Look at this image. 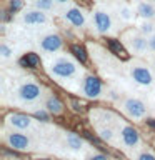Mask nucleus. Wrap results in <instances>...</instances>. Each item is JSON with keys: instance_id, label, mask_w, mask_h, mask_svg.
<instances>
[{"instance_id": "nucleus-1", "label": "nucleus", "mask_w": 155, "mask_h": 160, "mask_svg": "<svg viewBox=\"0 0 155 160\" xmlns=\"http://www.w3.org/2000/svg\"><path fill=\"white\" fill-rule=\"evenodd\" d=\"M47 72L52 78L58 80V82H65V80H72L80 73L78 62L73 60L68 55H58L53 57L47 63Z\"/></svg>"}, {"instance_id": "nucleus-2", "label": "nucleus", "mask_w": 155, "mask_h": 160, "mask_svg": "<svg viewBox=\"0 0 155 160\" xmlns=\"http://www.w3.org/2000/svg\"><path fill=\"white\" fill-rule=\"evenodd\" d=\"M128 70V77L133 80L140 87H150L155 82V75L152 72V68L148 67L147 63L140 62V60H132L127 65Z\"/></svg>"}, {"instance_id": "nucleus-3", "label": "nucleus", "mask_w": 155, "mask_h": 160, "mask_svg": "<svg viewBox=\"0 0 155 160\" xmlns=\"http://www.w3.org/2000/svg\"><path fill=\"white\" fill-rule=\"evenodd\" d=\"M122 40H123V47L130 53L143 55L148 52V37L143 35L140 30H128V32H125Z\"/></svg>"}, {"instance_id": "nucleus-4", "label": "nucleus", "mask_w": 155, "mask_h": 160, "mask_svg": "<svg viewBox=\"0 0 155 160\" xmlns=\"http://www.w3.org/2000/svg\"><path fill=\"white\" fill-rule=\"evenodd\" d=\"M42 95H43L42 85L37 83L32 78L23 80V82L17 87V98L22 103H35L42 98Z\"/></svg>"}, {"instance_id": "nucleus-5", "label": "nucleus", "mask_w": 155, "mask_h": 160, "mask_svg": "<svg viewBox=\"0 0 155 160\" xmlns=\"http://www.w3.org/2000/svg\"><path fill=\"white\" fill-rule=\"evenodd\" d=\"M122 112L127 115L130 120H135V122H140L147 117L148 110H147V105H145L140 98H135V97H127L122 102Z\"/></svg>"}, {"instance_id": "nucleus-6", "label": "nucleus", "mask_w": 155, "mask_h": 160, "mask_svg": "<svg viewBox=\"0 0 155 160\" xmlns=\"http://www.w3.org/2000/svg\"><path fill=\"white\" fill-rule=\"evenodd\" d=\"M92 27L95 28L97 33L108 35L113 32V18L105 8H93L92 12Z\"/></svg>"}, {"instance_id": "nucleus-7", "label": "nucleus", "mask_w": 155, "mask_h": 160, "mask_svg": "<svg viewBox=\"0 0 155 160\" xmlns=\"http://www.w3.org/2000/svg\"><path fill=\"white\" fill-rule=\"evenodd\" d=\"M118 143L122 145L123 150L130 152V150H137L142 145V138L132 125H122L118 128Z\"/></svg>"}, {"instance_id": "nucleus-8", "label": "nucleus", "mask_w": 155, "mask_h": 160, "mask_svg": "<svg viewBox=\"0 0 155 160\" xmlns=\"http://www.w3.org/2000/svg\"><path fill=\"white\" fill-rule=\"evenodd\" d=\"M102 92H103V85H102L98 77H95V75H85L82 78L80 93H82L85 98L97 100V98L102 97Z\"/></svg>"}, {"instance_id": "nucleus-9", "label": "nucleus", "mask_w": 155, "mask_h": 160, "mask_svg": "<svg viewBox=\"0 0 155 160\" xmlns=\"http://www.w3.org/2000/svg\"><path fill=\"white\" fill-rule=\"evenodd\" d=\"M3 140L10 148L18 150V152H28V150H32V140H30V137H27L25 133L20 132V130L7 132L3 135Z\"/></svg>"}, {"instance_id": "nucleus-10", "label": "nucleus", "mask_w": 155, "mask_h": 160, "mask_svg": "<svg viewBox=\"0 0 155 160\" xmlns=\"http://www.w3.org/2000/svg\"><path fill=\"white\" fill-rule=\"evenodd\" d=\"M5 125L12 130H20V132H27L35 127V118L25 113H8L5 117Z\"/></svg>"}, {"instance_id": "nucleus-11", "label": "nucleus", "mask_w": 155, "mask_h": 160, "mask_svg": "<svg viewBox=\"0 0 155 160\" xmlns=\"http://www.w3.org/2000/svg\"><path fill=\"white\" fill-rule=\"evenodd\" d=\"M18 22L23 25H30V27H37V25H43L48 22L47 12L38 8H23L18 15Z\"/></svg>"}, {"instance_id": "nucleus-12", "label": "nucleus", "mask_w": 155, "mask_h": 160, "mask_svg": "<svg viewBox=\"0 0 155 160\" xmlns=\"http://www.w3.org/2000/svg\"><path fill=\"white\" fill-rule=\"evenodd\" d=\"M38 48H40V52H43L47 55L57 53L63 48V40L58 33H47L38 38Z\"/></svg>"}, {"instance_id": "nucleus-13", "label": "nucleus", "mask_w": 155, "mask_h": 160, "mask_svg": "<svg viewBox=\"0 0 155 160\" xmlns=\"http://www.w3.org/2000/svg\"><path fill=\"white\" fill-rule=\"evenodd\" d=\"M113 10L117 13V17L120 22L123 23H132L135 17H137V12H135V7H132L128 2L125 0H113Z\"/></svg>"}, {"instance_id": "nucleus-14", "label": "nucleus", "mask_w": 155, "mask_h": 160, "mask_svg": "<svg viewBox=\"0 0 155 160\" xmlns=\"http://www.w3.org/2000/svg\"><path fill=\"white\" fill-rule=\"evenodd\" d=\"M63 20L68 25L75 27V28H82L83 25H85V22H87V17H85V13H83L82 8H78V7H68L63 12Z\"/></svg>"}, {"instance_id": "nucleus-15", "label": "nucleus", "mask_w": 155, "mask_h": 160, "mask_svg": "<svg viewBox=\"0 0 155 160\" xmlns=\"http://www.w3.org/2000/svg\"><path fill=\"white\" fill-rule=\"evenodd\" d=\"M133 7H135V12H137V17H140L142 20L155 18V3L150 2V0H137Z\"/></svg>"}, {"instance_id": "nucleus-16", "label": "nucleus", "mask_w": 155, "mask_h": 160, "mask_svg": "<svg viewBox=\"0 0 155 160\" xmlns=\"http://www.w3.org/2000/svg\"><path fill=\"white\" fill-rule=\"evenodd\" d=\"M43 107L47 108L52 115H60V113L63 112V103H62V100H60L57 95H53V93H48L47 97H45Z\"/></svg>"}, {"instance_id": "nucleus-17", "label": "nucleus", "mask_w": 155, "mask_h": 160, "mask_svg": "<svg viewBox=\"0 0 155 160\" xmlns=\"http://www.w3.org/2000/svg\"><path fill=\"white\" fill-rule=\"evenodd\" d=\"M65 147L70 152H80L83 148V140L82 137H78L77 133L73 132H67L65 133Z\"/></svg>"}, {"instance_id": "nucleus-18", "label": "nucleus", "mask_w": 155, "mask_h": 160, "mask_svg": "<svg viewBox=\"0 0 155 160\" xmlns=\"http://www.w3.org/2000/svg\"><path fill=\"white\" fill-rule=\"evenodd\" d=\"M97 133H98V137L105 140V142H108V143H113L115 142V130L112 127H107V125H102V127H97Z\"/></svg>"}, {"instance_id": "nucleus-19", "label": "nucleus", "mask_w": 155, "mask_h": 160, "mask_svg": "<svg viewBox=\"0 0 155 160\" xmlns=\"http://www.w3.org/2000/svg\"><path fill=\"white\" fill-rule=\"evenodd\" d=\"M20 63H22L23 67L35 68V67H38L40 58H38V55H37V53H25V57H23L22 60H20Z\"/></svg>"}, {"instance_id": "nucleus-20", "label": "nucleus", "mask_w": 155, "mask_h": 160, "mask_svg": "<svg viewBox=\"0 0 155 160\" xmlns=\"http://www.w3.org/2000/svg\"><path fill=\"white\" fill-rule=\"evenodd\" d=\"M33 7L38 10H43V12H52L55 8V0H32Z\"/></svg>"}, {"instance_id": "nucleus-21", "label": "nucleus", "mask_w": 155, "mask_h": 160, "mask_svg": "<svg viewBox=\"0 0 155 160\" xmlns=\"http://www.w3.org/2000/svg\"><path fill=\"white\" fill-rule=\"evenodd\" d=\"M138 30H140L143 35L150 37L152 33H155V23L152 22V20H142V23L138 25Z\"/></svg>"}, {"instance_id": "nucleus-22", "label": "nucleus", "mask_w": 155, "mask_h": 160, "mask_svg": "<svg viewBox=\"0 0 155 160\" xmlns=\"http://www.w3.org/2000/svg\"><path fill=\"white\" fill-rule=\"evenodd\" d=\"M70 52H72V55L78 60V62L83 63L85 60H87V52H85V48L80 47V45H72V47H70Z\"/></svg>"}, {"instance_id": "nucleus-23", "label": "nucleus", "mask_w": 155, "mask_h": 160, "mask_svg": "<svg viewBox=\"0 0 155 160\" xmlns=\"http://www.w3.org/2000/svg\"><path fill=\"white\" fill-rule=\"evenodd\" d=\"M50 115H52V113H50L45 107L43 108H38V110H33V112H32V117L35 120H38V122H48Z\"/></svg>"}, {"instance_id": "nucleus-24", "label": "nucleus", "mask_w": 155, "mask_h": 160, "mask_svg": "<svg viewBox=\"0 0 155 160\" xmlns=\"http://www.w3.org/2000/svg\"><path fill=\"white\" fill-rule=\"evenodd\" d=\"M0 57H2L3 60H8V58L13 57V48L10 47L7 42H2V43H0Z\"/></svg>"}, {"instance_id": "nucleus-25", "label": "nucleus", "mask_w": 155, "mask_h": 160, "mask_svg": "<svg viewBox=\"0 0 155 160\" xmlns=\"http://www.w3.org/2000/svg\"><path fill=\"white\" fill-rule=\"evenodd\" d=\"M8 10H10L12 13L22 12V10H23V2H22V0H10V3H8Z\"/></svg>"}, {"instance_id": "nucleus-26", "label": "nucleus", "mask_w": 155, "mask_h": 160, "mask_svg": "<svg viewBox=\"0 0 155 160\" xmlns=\"http://www.w3.org/2000/svg\"><path fill=\"white\" fill-rule=\"evenodd\" d=\"M133 160H155V153L152 150H142Z\"/></svg>"}, {"instance_id": "nucleus-27", "label": "nucleus", "mask_w": 155, "mask_h": 160, "mask_svg": "<svg viewBox=\"0 0 155 160\" xmlns=\"http://www.w3.org/2000/svg\"><path fill=\"white\" fill-rule=\"evenodd\" d=\"M110 47H112V50L115 53H122L123 52V45L118 43L117 40H110Z\"/></svg>"}, {"instance_id": "nucleus-28", "label": "nucleus", "mask_w": 155, "mask_h": 160, "mask_svg": "<svg viewBox=\"0 0 155 160\" xmlns=\"http://www.w3.org/2000/svg\"><path fill=\"white\" fill-rule=\"evenodd\" d=\"M87 160H110L107 155H103V153H98V152H95V153H90Z\"/></svg>"}, {"instance_id": "nucleus-29", "label": "nucleus", "mask_w": 155, "mask_h": 160, "mask_svg": "<svg viewBox=\"0 0 155 160\" xmlns=\"http://www.w3.org/2000/svg\"><path fill=\"white\" fill-rule=\"evenodd\" d=\"M148 52L155 53V33H152L148 37Z\"/></svg>"}, {"instance_id": "nucleus-30", "label": "nucleus", "mask_w": 155, "mask_h": 160, "mask_svg": "<svg viewBox=\"0 0 155 160\" xmlns=\"http://www.w3.org/2000/svg\"><path fill=\"white\" fill-rule=\"evenodd\" d=\"M108 97L112 98V100H117V98H120V95H118L117 92H115V90L110 88V90H108Z\"/></svg>"}, {"instance_id": "nucleus-31", "label": "nucleus", "mask_w": 155, "mask_h": 160, "mask_svg": "<svg viewBox=\"0 0 155 160\" xmlns=\"http://www.w3.org/2000/svg\"><path fill=\"white\" fill-rule=\"evenodd\" d=\"M72 108L75 110V112H80V110H82V107H80V103L77 102V100H72Z\"/></svg>"}, {"instance_id": "nucleus-32", "label": "nucleus", "mask_w": 155, "mask_h": 160, "mask_svg": "<svg viewBox=\"0 0 155 160\" xmlns=\"http://www.w3.org/2000/svg\"><path fill=\"white\" fill-rule=\"evenodd\" d=\"M68 2H70V0H55V3H58V5H65Z\"/></svg>"}, {"instance_id": "nucleus-33", "label": "nucleus", "mask_w": 155, "mask_h": 160, "mask_svg": "<svg viewBox=\"0 0 155 160\" xmlns=\"http://www.w3.org/2000/svg\"><path fill=\"white\" fill-rule=\"evenodd\" d=\"M152 67L155 68V57H153V60H152Z\"/></svg>"}, {"instance_id": "nucleus-34", "label": "nucleus", "mask_w": 155, "mask_h": 160, "mask_svg": "<svg viewBox=\"0 0 155 160\" xmlns=\"http://www.w3.org/2000/svg\"><path fill=\"white\" fill-rule=\"evenodd\" d=\"M150 2H153V3H155V0H150Z\"/></svg>"}]
</instances>
